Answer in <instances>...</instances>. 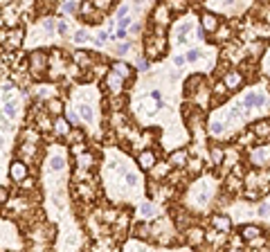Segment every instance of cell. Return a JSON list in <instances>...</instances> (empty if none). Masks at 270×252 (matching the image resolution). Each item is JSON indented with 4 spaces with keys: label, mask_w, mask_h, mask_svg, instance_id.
I'll return each mask as SVG.
<instances>
[{
    "label": "cell",
    "mask_w": 270,
    "mask_h": 252,
    "mask_svg": "<svg viewBox=\"0 0 270 252\" xmlns=\"http://www.w3.org/2000/svg\"><path fill=\"white\" fill-rule=\"evenodd\" d=\"M76 162H79V166H90L92 164V156L86 151V153H81V156H76Z\"/></svg>",
    "instance_id": "d6a6232c"
},
{
    "label": "cell",
    "mask_w": 270,
    "mask_h": 252,
    "mask_svg": "<svg viewBox=\"0 0 270 252\" xmlns=\"http://www.w3.org/2000/svg\"><path fill=\"white\" fill-rule=\"evenodd\" d=\"M72 40H74L76 45H84V43H88V40H90L88 30H86V27H81V30H76V32H74V38H72Z\"/></svg>",
    "instance_id": "f1b7e54d"
},
{
    "label": "cell",
    "mask_w": 270,
    "mask_h": 252,
    "mask_svg": "<svg viewBox=\"0 0 270 252\" xmlns=\"http://www.w3.org/2000/svg\"><path fill=\"white\" fill-rule=\"evenodd\" d=\"M225 92H228V88H225V84H223V81H218V84L214 86V94H218V97H223Z\"/></svg>",
    "instance_id": "ab89813d"
},
{
    "label": "cell",
    "mask_w": 270,
    "mask_h": 252,
    "mask_svg": "<svg viewBox=\"0 0 270 252\" xmlns=\"http://www.w3.org/2000/svg\"><path fill=\"white\" fill-rule=\"evenodd\" d=\"M128 16H130V4H128V2L120 4V7L115 9V22L124 20V18H128Z\"/></svg>",
    "instance_id": "83f0119b"
},
{
    "label": "cell",
    "mask_w": 270,
    "mask_h": 252,
    "mask_svg": "<svg viewBox=\"0 0 270 252\" xmlns=\"http://www.w3.org/2000/svg\"><path fill=\"white\" fill-rule=\"evenodd\" d=\"M7 200H9V189L4 187V184H0V205L7 202Z\"/></svg>",
    "instance_id": "60d3db41"
},
{
    "label": "cell",
    "mask_w": 270,
    "mask_h": 252,
    "mask_svg": "<svg viewBox=\"0 0 270 252\" xmlns=\"http://www.w3.org/2000/svg\"><path fill=\"white\" fill-rule=\"evenodd\" d=\"M169 171H171V164H169V162H158V164L153 166V174H156L158 178H164Z\"/></svg>",
    "instance_id": "f546056e"
},
{
    "label": "cell",
    "mask_w": 270,
    "mask_h": 252,
    "mask_svg": "<svg viewBox=\"0 0 270 252\" xmlns=\"http://www.w3.org/2000/svg\"><path fill=\"white\" fill-rule=\"evenodd\" d=\"M84 138H86V135L81 133V128H72L70 135L66 138V142L70 144V146H74V142H76V144H84Z\"/></svg>",
    "instance_id": "484cf974"
},
{
    "label": "cell",
    "mask_w": 270,
    "mask_h": 252,
    "mask_svg": "<svg viewBox=\"0 0 270 252\" xmlns=\"http://www.w3.org/2000/svg\"><path fill=\"white\" fill-rule=\"evenodd\" d=\"M220 81L225 84V88L228 90H238L243 86V74L238 70H230V72H225Z\"/></svg>",
    "instance_id": "7c38bea8"
},
{
    "label": "cell",
    "mask_w": 270,
    "mask_h": 252,
    "mask_svg": "<svg viewBox=\"0 0 270 252\" xmlns=\"http://www.w3.org/2000/svg\"><path fill=\"white\" fill-rule=\"evenodd\" d=\"M252 135L261 142H270V120H259L254 126H252Z\"/></svg>",
    "instance_id": "4fadbf2b"
},
{
    "label": "cell",
    "mask_w": 270,
    "mask_h": 252,
    "mask_svg": "<svg viewBox=\"0 0 270 252\" xmlns=\"http://www.w3.org/2000/svg\"><path fill=\"white\" fill-rule=\"evenodd\" d=\"M228 252H246V250H241V248H232V250H228Z\"/></svg>",
    "instance_id": "ee69618b"
},
{
    "label": "cell",
    "mask_w": 270,
    "mask_h": 252,
    "mask_svg": "<svg viewBox=\"0 0 270 252\" xmlns=\"http://www.w3.org/2000/svg\"><path fill=\"white\" fill-rule=\"evenodd\" d=\"M68 166V156L66 151H54L48 158V164H45V174H63Z\"/></svg>",
    "instance_id": "277c9868"
},
{
    "label": "cell",
    "mask_w": 270,
    "mask_h": 252,
    "mask_svg": "<svg viewBox=\"0 0 270 252\" xmlns=\"http://www.w3.org/2000/svg\"><path fill=\"white\" fill-rule=\"evenodd\" d=\"M72 56H74V63H76V66H81V68H90V66L94 63L92 52H86V50H76Z\"/></svg>",
    "instance_id": "ffe728a7"
},
{
    "label": "cell",
    "mask_w": 270,
    "mask_h": 252,
    "mask_svg": "<svg viewBox=\"0 0 270 252\" xmlns=\"http://www.w3.org/2000/svg\"><path fill=\"white\" fill-rule=\"evenodd\" d=\"M187 158H189V151L187 148H178V151H174L169 156V164H171V169H180V166H184L187 164Z\"/></svg>",
    "instance_id": "ac0fdd59"
},
{
    "label": "cell",
    "mask_w": 270,
    "mask_h": 252,
    "mask_svg": "<svg viewBox=\"0 0 270 252\" xmlns=\"http://www.w3.org/2000/svg\"><path fill=\"white\" fill-rule=\"evenodd\" d=\"M106 86H108V92H112L117 97V94H122L124 92V86H126V81L122 79L120 74H115L112 70H108L106 72Z\"/></svg>",
    "instance_id": "ba28073f"
},
{
    "label": "cell",
    "mask_w": 270,
    "mask_h": 252,
    "mask_svg": "<svg viewBox=\"0 0 270 252\" xmlns=\"http://www.w3.org/2000/svg\"><path fill=\"white\" fill-rule=\"evenodd\" d=\"M210 223H212V228H214L216 232H220V234H228L230 230H232V218L225 216V214H214L210 218Z\"/></svg>",
    "instance_id": "8fae6325"
},
{
    "label": "cell",
    "mask_w": 270,
    "mask_h": 252,
    "mask_svg": "<svg viewBox=\"0 0 270 252\" xmlns=\"http://www.w3.org/2000/svg\"><path fill=\"white\" fill-rule=\"evenodd\" d=\"M135 70H146V58H140L138 66H135Z\"/></svg>",
    "instance_id": "7bdbcfd3"
},
{
    "label": "cell",
    "mask_w": 270,
    "mask_h": 252,
    "mask_svg": "<svg viewBox=\"0 0 270 252\" xmlns=\"http://www.w3.org/2000/svg\"><path fill=\"white\" fill-rule=\"evenodd\" d=\"M16 92H18V88H16L14 84H2V86H0L2 104H4V102H16Z\"/></svg>",
    "instance_id": "44dd1931"
},
{
    "label": "cell",
    "mask_w": 270,
    "mask_h": 252,
    "mask_svg": "<svg viewBox=\"0 0 270 252\" xmlns=\"http://www.w3.org/2000/svg\"><path fill=\"white\" fill-rule=\"evenodd\" d=\"M259 216H261V218H268V216H270V196L259 205Z\"/></svg>",
    "instance_id": "1f68e13d"
},
{
    "label": "cell",
    "mask_w": 270,
    "mask_h": 252,
    "mask_svg": "<svg viewBox=\"0 0 270 252\" xmlns=\"http://www.w3.org/2000/svg\"><path fill=\"white\" fill-rule=\"evenodd\" d=\"M110 7H112V0H99V2H94V9H97V12H108Z\"/></svg>",
    "instance_id": "e575fe53"
},
{
    "label": "cell",
    "mask_w": 270,
    "mask_h": 252,
    "mask_svg": "<svg viewBox=\"0 0 270 252\" xmlns=\"http://www.w3.org/2000/svg\"><path fill=\"white\" fill-rule=\"evenodd\" d=\"M128 48H130L128 43H120V45H117V54H120V56H122V54H126V52H128Z\"/></svg>",
    "instance_id": "b9f144b4"
},
{
    "label": "cell",
    "mask_w": 270,
    "mask_h": 252,
    "mask_svg": "<svg viewBox=\"0 0 270 252\" xmlns=\"http://www.w3.org/2000/svg\"><path fill=\"white\" fill-rule=\"evenodd\" d=\"M66 120L68 122H70V124H79V115H76V110H74V108H68V115H66Z\"/></svg>",
    "instance_id": "d590c367"
},
{
    "label": "cell",
    "mask_w": 270,
    "mask_h": 252,
    "mask_svg": "<svg viewBox=\"0 0 270 252\" xmlns=\"http://www.w3.org/2000/svg\"><path fill=\"white\" fill-rule=\"evenodd\" d=\"M238 104L250 112V110H254V108L270 106V97H268V92H264V90H250V92L243 94V99H238Z\"/></svg>",
    "instance_id": "6da1fadb"
},
{
    "label": "cell",
    "mask_w": 270,
    "mask_h": 252,
    "mask_svg": "<svg viewBox=\"0 0 270 252\" xmlns=\"http://www.w3.org/2000/svg\"><path fill=\"white\" fill-rule=\"evenodd\" d=\"M50 68V56L45 50H34L30 54V72L34 74V79H40V76L48 72Z\"/></svg>",
    "instance_id": "7a4b0ae2"
},
{
    "label": "cell",
    "mask_w": 270,
    "mask_h": 252,
    "mask_svg": "<svg viewBox=\"0 0 270 252\" xmlns=\"http://www.w3.org/2000/svg\"><path fill=\"white\" fill-rule=\"evenodd\" d=\"M45 108H48V112H52L54 117H61L63 102H61V99H56V97H52V99H48V102H45Z\"/></svg>",
    "instance_id": "7402d4cb"
},
{
    "label": "cell",
    "mask_w": 270,
    "mask_h": 252,
    "mask_svg": "<svg viewBox=\"0 0 270 252\" xmlns=\"http://www.w3.org/2000/svg\"><path fill=\"white\" fill-rule=\"evenodd\" d=\"M200 27L205 34H216L220 30V16L214 14L212 9H207V12L200 14Z\"/></svg>",
    "instance_id": "5b68a950"
},
{
    "label": "cell",
    "mask_w": 270,
    "mask_h": 252,
    "mask_svg": "<svg viewBox=\"0 0 270 252\" xmlns=\"http://www.w3.org/2000/svg\"><path fill=\"white\" fill-rule=\"evenodd\" d=\"M156 164H158V156L151 151V148L140 151V156H138V169L140 171H148V169H153Z\"/></svg>",
    "instance_id": "9c48e42d"
},
{
    "label": "cell",
    "mask_w": 270,
    "mask_h": 252,
    "mask_svg": "<svg viewBox=\"0 0 270 252\" xmlns=\"http://www.w3.org/2000/svg\"><path fill=\"white\" fill-rule=\"evenodd\" d=\"M20 45H22V30H18V27H12V30L7 32V38H4V48L18 50Z\"/></svg>",
    "instance_id": "5bb4252c"
},
{
    "label": "cell",
    "mask_w": 270,
    "mask_h": 252,
    "mask_svg": "<svg viewBox=\"0 0 270 252\" xmlns=\"http://www.w3.org/2000/svg\"><path fill=\"white\" fill-rule=\"evenodd\" d=\"M52 130L58 135V138H68L70 135V130H72V126H70V122L66 120V117H54V122H52Z\"/></svg>",
    "instance_id": "2e32d148"
},
{
    "label": "cell",
    "mask_w": 270,
    "mask_h": 252,
    "mask_svg": "<svg viewBox=\"0 0 270 252\" xmlns=\"http://www.w3.org/2000/svg\"><path fill=\"white\" fill-rule=\"evenodd\" d=\"M200 58H202V50L200 48H192V50L184 52V61L187 63H198Z\"/></svg>",
    "instance_id": "4316f807"
},
{
    "label": "cell",
    "mask_w": 270,
    "mask_h": 252,
    "mask_svg": "<svg viewBox=\"0 0 270 252\" xmlns=\"http://www.w3.org/2000/svg\"><path fill=\"white\" fill-rule=\"evenodd\" d=\"M238 236H241L243 241L254 243V241H259V238L264 236V232H261L259 225H254V223H246V225H241V228H238Z\"/></svg>",
    "instance_id": "52a82bcc"
},
{
    "label": "cell",
    "mask_w": 270,
    "mask_h": 252,
    "mask_svg": "<svg viewBox=\"0 0 270 252\" xmlns=\"http://www.w3.org/2000/svg\"><path fill=\"white\" fill-rule=\"evenodd\" d=\"M220 158H223V148H212V160H214V164H220Z\"/></svg>",
    "instance_id": "74e56055"
},
{
    "label": "cell",
    "mask_w": 270,
    "mask_h": 252,
    "mask_svg": "<svg viewBox=\"0 0 270 252\" xmlns=\"http://www.w3.org/2000/svg\"><path fill=\"white\" fill-rule=\"evenodd\" d=\"M90 40H92L94 48H104V45H106L108 40H110V32H108V30H99Z\"/></svg>",
    "instance_id": "cb8c5ba5"
},
{
    "label": "cell",
    "mask_w": 270,
    "mask_h": 252,
    "mask_svg": "<svg viewBox=\"0 0 270 252\" xmlns=\"http://www.w3.org/2000/svg\"><path fill=\"white\" fill-rule=\"evenodd\" d=\"M171 61H174V68H178V70L180 68H184V63H187L184 61V54H178V56H174Z\"/></svg>",
    "instance_id": "f35d334b"
},
{
    "label": "cell",
    "mask_w": 270,
    "mask_h": 252,
    "mask_svg": "<svg viewBox=\"0 0 270 252\" xmlns=\"http://www.w3.org/2000/svg\"><path fill=\"white\" fill-rule=\"evenodd\" d=\"M202 238H205V232H202L200 228H189V230H187V241H189V246H198Z\"/></svg>",
    "instance_id": "603a6c76"
},
{
    "label": "cell",
    "mask_w": 270,
    "mask_h": 252,
    "mask_svg": "<svg viewBox=\"0 0 270 252\" xmlns=\"http://www.w3.org/2000/svg\"><path fill=\"white\" fill-rule=\"evenodd\" d=\"M140 214H142V218H153V216L158 214V207L153 205V202H142V205H140Z\"/></svg>",
    "instance_id": "d4e9b609"
},
{
    "label": "cell",
    "mask_w": 270,
    "mask_h": 252,
    "mask_svg": "<svg viewBox=\"0 0 270 252\" xmlns=\"http://www.w3.org/2000/svg\"><path fill=\"white\" fill-rule=\"evenodd\" d=\"M7 174H9V178H12L14 182H22V180L27 178V174H30V166H27L22 160H12L9 162Z\"/></svg>",
    "instance_id": "8992f818"
},
{
    "label": "cell",
    "mask_w": 270,
    "mask_h": 252,
    "mask_svg": "<svg viewBox=\"0 0 270 252\" xmlns=\"http://www.w3.org/2000/svg\"><path fill=\"white\" fill-rule=\"evenodd\" d=\"M79 9H81V4L74 2V0H70V2H63V4H61V12H63V14H76Z\"/></svg>",
    "instance_id": "4dcf8cb0"
},
{
    "label": "cell",
    "mask_w": 270,
    "mask_h": 252,
    "mask_svg": "<svg viewBox=\"0 0 270 252\" xmlns=\"http://www.w3.org/2000/svg\"><path fill=\"white\" fill-rule=\"evenodd\" d=\"M202 81H205V76L202 74H189V79L184 81V86H182V90H184V94H196L198 92V88L202 86Z\"/></svg>",
    "instance_id": "9a60e30c"
},
{
    "label": "cell",
    "mask_w": 270,
    "mask_h": 252,
    "mask_svg": "<svg viewBox=\"0 0 270 252\" xmlns=\"http://www.w3.org/2000/svg\"><path fill=\"white\" fill-rule=\"evenodd\" d=\"M0 112H2L7 120L14 122L18 117V112H20V102H18V99H16V102H4L2 108H0Z\"/></svg>",
    "instance_id": "d6986e66"
},
{
    "label": "cell",
    "mask_w": 270,
    "mask_h": 252,
    "mask_svg": "<svg viewBox=\"0 0 270 252\" xmlns=\"http://www.w3.org/2000/svg\"><path fill=\"white\" fill-rule=\"evenodd\" d=\"M110 70L115 72V74H120L124 81H130L133 79V74H135V68L130 66V63H126V61H112Z\"/></svg>",
    "instance_id": "30bf717a"
},
{
    "label": "cell",
    "mask_w": 270,
    "mask_h": 252,
    "mask_svg": "<svg viewBox=\"0 0 270 252\" xmlns=\"http://www.w3.org/2000/svg\"><path fill=\"white\" fill-rule=\"evenodd\" d=\"M74 110H76V115H79L81 122H86V124H90V126L97 124V115H94L92 102L81 99V97H74Z\"/></svg>",
    "instance_id": "3957f363"
},
{
    "label": "cell",
    "mask_w": 270,
    "mask_h": 252,
    "mask_svg": "<svg viewBox=\"0 0 270 252\" xmlns=\"http://www.w3.org/2000/svg\"><path fill=\"white\" fill-rule=\"evenodd\" d=\"M43 30L45 32H54V30H56V18H52V16L43 18Z\"/></svg>",
    "instance_id": "836d02e7"
},
{
    "label": "cell",
    "mask_w": 270,
    "mask_h": 252,
    "mask_svg": "<svg viewBox=\"0 0 270 252\" xmlns=\"http://www.w3.org/2000/svg\"><path fill=\"white\" fill-rule=\"evenodd\" d=\"M192 30H194V22L192 20H184V22H178V27H176V45H182V43H187V36L192 34Z\"/></svg>",
    "instance_id": "e0dca14e"
},
{
    "label": "cell",
    "mask_w": 270,
    "mask_h": 252,
    "mask_svg": "<svg viewBox=\"0 0 270 252\" xmlns=\"http://www.w3.org/2000/svg\"><path fill=\"white\" fill-rule=\"evenodd\" d=\"M56 32H58V36H66L68 34V22L63 20V18H61V20H56Z\"/></svg>",
    "instance_id": "8d00e7d4"
}]
</instances>
